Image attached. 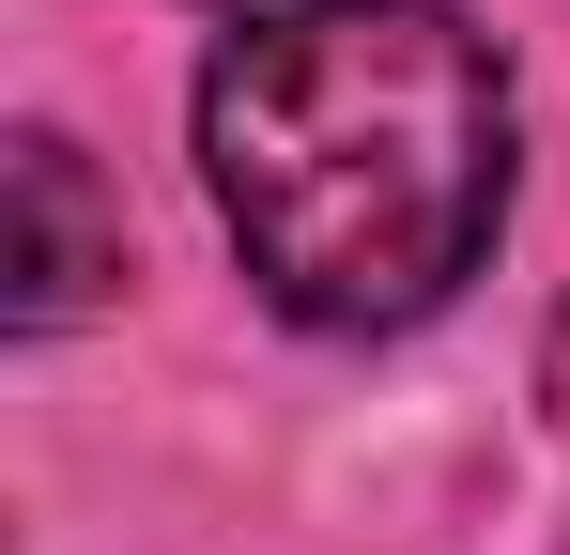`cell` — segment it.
Segmentation results:
<instances>
[{
  "label": "cell",
  "mask_w": 570,
  "mask_h": 555,
  "mask_svg": "<svg viewBox=\"0 0 570 555\" xmlns=\"http://www.w3.org/2000/svg\"><path fill=\"white\" fill-rule=\"evenodd\" d=\"M200 185L293 324H416L493 263L509 62L448 0H278L200 62Z\"/></svg>",
  "instance_id": "1"
},
{
  "label": "cell",
  "mask_w": 570,
  "mask_h": 555,
  "mask_svg": "<svg viewBox=\"0 0 570 555\" xmlns=\"http://www.w3.org/2000/svg\"><path fill=\"white\" fill-rule=\"evenodd\" d=\"M108 278H124V216L94 201L78 139H16V340L78 324Z\"/></svg>",
  "instance_id": "2"
}]
</instances>
